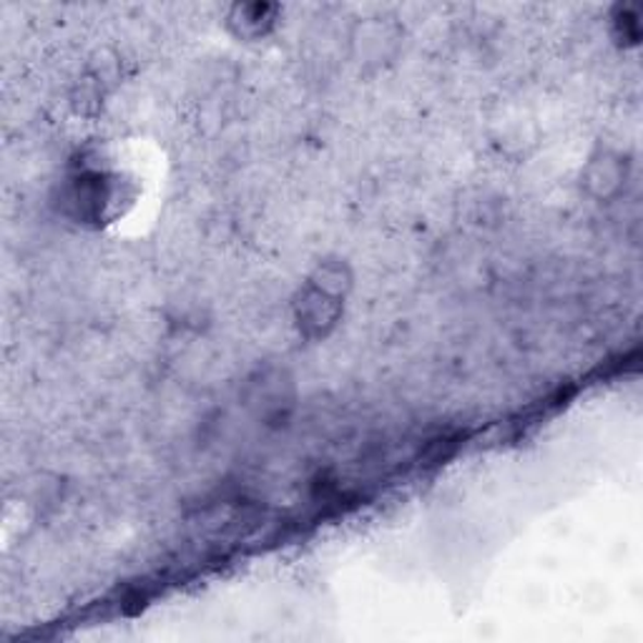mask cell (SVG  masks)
<instances>
[{
  "mask_svg": "<svg viewBox=\"0 0 643 643\" xmlns=\"http://www.w3.org/2000/svg\"><path fill=\"white\" fill-rule=\"evenodd\" d=\"M342 307H345V299L332 297L307 282L295 297V322L299 332L309 339L327 337L337 327Z\"/></svg>",
  "mask_w": 643,
  "mask_h": 643,
  "instance_id": "6da1fadb",
  "label": "cell"
},
{
  "mask_svg": "<svg viewBox=\"0 0 643 643\" xmlns=\"http://www.w3.org/2000/svg\"><path fill=\"white\" fill-rule=\"evenodd\" d=\"M583 186L591 197L610 199L623 189L626 184V164L621 157L610 151H598L596 157L589 159L583 169Z\"/></svg>",
  "mask_w": 643,
  "mask_h": 643,
  "instance_id": "7a4b0ae2",
  "label": "cell"
},
{
  "mask_svg": "<svg viewBox=\"0 0 643 643\" xmlns=\"http://www.w3.org/2000/svg\"><path fill=\"white\" fill-rule=\"evenodd\" d=\"M276 21V5L270 3H247L234 5L226 26L242 40H257L270 34Z\"/></svg>",
  "mask_w": 643,
  "mask_h": 643,
  "instance_id": "3957f363",
  "label": "cell"
},
{
  "mask_svg": "<svg viewBox=\"0 0 643 643\" xmlns=\"http://www.w3.org/2000/svg\"><path fill=\"white\" fill-rule=\"evenodd\" d=\"M395 40L397 36L393 34V26H387L382 21H370L360 26V36L355 38V46H360V55L364 61L382 63L393 59Z\"/></svg>",
  "mask_w": 643,
  "mask_h": 643,
  "instance_id": "277c9868",
  "label": "cell"
},
{
  "mask_svg": "<svg viewBox=\"0 0 643 643\" xmlns=\"http://www.w3.org/2000/svg\"><path fill=\"white\" fill-rule=\"evenodd\" d=\"M307 282L314 284L317 289L327 292L332 297L345 299L349 287H353V272L339 259H327V262H320L314 267V272L309 274Z\"/></svg>",
  "mask_w": 643,
  "mask_h": 643,
  "instance_id": "5b68a950",
  "label": "cell"
}]
</instances>
